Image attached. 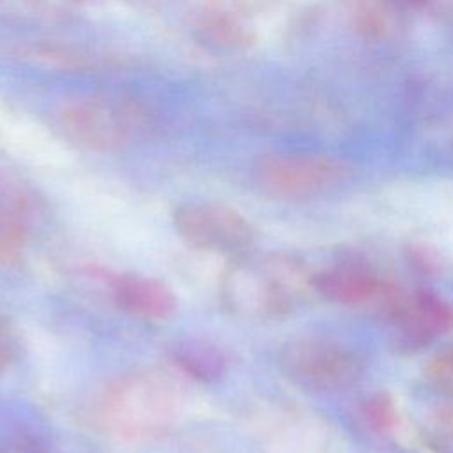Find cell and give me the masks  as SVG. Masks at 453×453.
I'll list each match as a JSON object with an SVG mask.
<instances>
[{"mask_svg": "<svg viewBox=\"0 0 453 453\" xmlns=\"http://www.w3.org/2000/svg\"><path fill=\"white\" fill-rule=\"evenodd\" d=\"M140 111L113 99H78L58 111V127L74 143L108 150L122 145L140 124Z\"/></svg>", "mask_w": 453, "mask_h": 453, "instance_id": "5b68a950", "label": "cell"}, {"mask_svg": "<svg viewBox=\"0 0 453 453\" xmlns=\"http://www.w3.org/2000/svg\"><path fill=\"white\" fill-rule=\"evenodd\" d=\"M278 365L294 384L322 393L343 391L363 375L361 357L347 345L324 336H301L287 342Z\"/></svg>", "mask_w": 453, "mask_h": 453, "instance_id": "3957f363", "label": "cell"}, {"mask_svg": "<svg viewBox=\"0 0 453 453\" xmlns=\"http://www.w3.org/2000/svg\"><path fill=\"white\" fill-rule=\"evenodd\" d=\"M173 223L191 246L225 255H244L253 246L257 234L239 211L212 202L179 207L173 214Z\"/></svg>", "mask_w": 453, "mask_h": 453, "instance_id": "8992f818", "label": "cell"}, {"mask_svg": "<svg viewBox=\"0 0 453 453\" xmlns=\"http://www.w3.org/2000/svg\"><path fill=\"white\" fill-rule=\"evenodd\" d=\"M113 296L122 310L145 320L168 319L177 306L173 292L163 281L149 276L117 278Z\"/></svg>", "mask_w": 453, "mask_h": 453, "instance_id": "9c48e42d", "label": "cell"}, {"mask_svg": "<svg viewBox=\"0 0 453 453\" xmlns=\"http://www.w3.org/2000/svg\"><path fill=\"white\" fill-rule=\"evenodd\" d=\"M18 352V338L12 327L0 320V372L11 365Z\"/></svg>", "mask_w": 453, "mask_h": 453, "instance_id": "e0dca14e", "label": "cell"}, {"mask_svg": "<svg viewBox=\"0 0 453 453\" xmlns=\"http://www.w3.org/2000/svg\"><path fill=\"white\" fill-rule=\"evenodd\" d=\"M311 278L287 257L241 258L225 273L223 299L239 315L280 317L292 310Z\"/></svg>", "mask_w": 453, "mask_h": 453, "instance_id": "7a4b0ae2", "label": "cell"}, {"mask_svg": "<svg viewBox=\"0 0 453 453\" xmlns=\"http://www.w3.org/2000/svg\"><path fill=\"white\" fill-rule=\"evenodd\" d=\"M27 241V219L19 200L0 205V264L14 265L21 260Z\"/></svg>", "mask_w": 453, "mask_h": 453, "instance_id": "7c38bea8", "label": "cell"}, {"mask_svg": "<svg viewBox=\"0 0 453 453\" xmlns=\"http://www.w3.org/2000/svg\"><path fill=\"white\" fill-rule=\"evenodd\" d=\"M196 32L203 44L223 51L242 50L253 41L250 27L230 12L205 14L198 23Z\"/></svg>", "mask_w": 453, "mask_h": 453, "instance_id": "30bf717a", "label": "cell"}, {"mask_svg": "<svg viewBox=\"0 0 453 453\" xmlns=\"http://www.w3.org/2000/svg\"><path fill=\"white\" fill-rule=\"evenodd\" d=\"M361 418L375 434L388 435L398 425V407L388 391H377L361 403Z\"/></svg>", "mask_w": 453, "mask_h": 453, "instance_id": "4fadbf2b", "label": "cell"}, {"mask_svg": "<svg viewBox=\"0 0 453 453\" xmlns=\"http://www.w3.org/2000/svg\"><path fill=\"white\" fill-rule=\"evenodd\" d=\"M184 384L163 368H142L115 379L97 402V419L122 439L165 432L180 414Z\"/></svg>", "mask_w": 453, "mask_h": 453, "instance_id": "6da1fadb", "label": "cell"}, {"mask_svg": "<svg viewBox=\"0 0 453 453\" xmlns=\"http://www.w3.org/2000/svg\"><path fill=\"white\" fill-rule=\"evenodd\" d=\"M0 12L37 19L48 14V7L42 0H0Z\"/></svg>", "mask_w": 453, "mask_h": 453, "instance_id": "2e32d148", "label": "cell"}, {"mask_svg": "<svg viewBox=\"0 0 453 453\" xmlns=\"http://www.w3.org/2000/svg\"><path fill=\"white\" fill-rule=\"evenodd\" d=\"M311 288L326 301L342 306H377L384 304L400 290L391 280L380 274L372 264L345 260L311 276Z\"/></svg>", "mask_w": 453, "mask_h": 453, "instance_id": "ba28073f", "label": "cell"}, {"mask_svg": "<svg viewBox=\"0 0 453 453\" xmlns=\"http://www.w3.org/2000/svg\"><path fill=\"white\" fill-rule=\"evenodd\" d=\"M411 260L412 264L423 271V273H432L437 269V258L434 257V253H430L426 248H416V250H411Z\"/></svg>", "mask_w": 453, "mask_h": 453, "instance_id": "ac0fdd59", "label": "cell"}, {"mask_svg": "<svg viewBox=\"0 0 453 453\" xmlns=\"http://www.w3.org/2000/svg\"><path fill=\"white\" fill-rule=\"evenodd\" d=\"M350 16L356 30L365 35H379L388 28V12L379 0H354L350 5Z\"/></svg>", "mask_w": 453, "mask_h": 453, "instance_id": "5bb4252c", "label": "cell"}, {"mask_svg": "<svg viewBox=\"0 0 453 453\" xmlns=\"http://www.w3.org/2000/svg\"><path fill=\"white\" fill-rule=\"evenodd\" d=\"M347 177L342 161L315 154H267L253 170L257 188L276 200H310L322 196Z\"/></svg>", "mask_w": 453, "mask_h": 453, "instance_id": "277c9868", "label": "cell"}, {"mask_svg": "<svg viewBox=\"0 0 453 453\" xmlns=\"http://www.w3.org/2000/svg\"><path fill=\"white\" fill-rule=\"evenodd\" d=\"M407 349H421L453 329V304L432 290H398L380 310Z\"/></svg>", "mask_w": 453, "mask_h": 453, "instance_id": "52a82bcc", "label": "cell"}, {"mask_svg": "<svg viewBox=\"0 0 453 453\" xmlns=\"http://www.w3.org/2000/svg\"><path fill=\"white\" fill-rule=\"evenodd\" d=\"M5 200H7V198H5V196H4V193H2V191H0V205H2V203H4V202H5Z\"/></svg>", "mask_w": 453, "mask_h": 453, "instance_id": "d6986e66", "label": "cell"}, {"mask_svg": "<svg viewBox=\"0 0 453 453\" xmlns=\"http://www.w3.org/2000/svg\"><path fill=\"white\" fill-rule=\"evenodd\" d=\"M425 372L437 386L453 391V345L435 352L428 359Z\"/></svg>", "mask_w": 453, "mask_h": 453, "instance_id": "9a60e30c", "label": "cell"}, {"mask_svg": "<svg viewBox=\"0 0 453 453\" xmlns=\"http://www.w3.org/2000/svg\"><path fill=\"white\" fill-rule=\"evenodd\" d=\"M173 361L189 377L203 382L219 379L226 366V357L218 347L198 340L175 345Z\"/></svg>", "mask_w": 453, "mask_h": 453, "instance_id": "8fae6325", "label": "cell"}]
</instances>
